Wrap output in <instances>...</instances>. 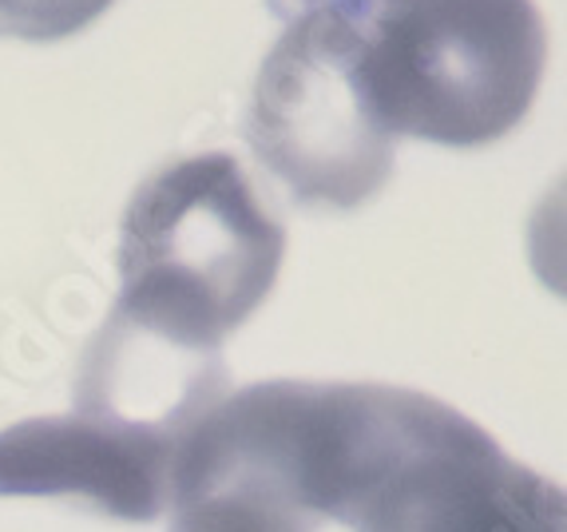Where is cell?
<instances>
[{
    "instance_id": "1",
    "label": "cell",
    "mask_w": 567,
    "mask_h": 532,
    "mask_svg": "<svg viewBox=\"0 0 567 532\" xmlns=\"http://www.w3.org/2000/svg\"><path fill=\"white\" fill-rule=\"evenodd\" d=\"M322 516L353 532H567L556 481L461 409L381 381H333Z\"/></svg>"
},
{
    "instance_id": "2",
    "label": "cell",
    "mask_w": 567,
    "mask_h": 532,
    "mask_svg": "<svg viewBox=\"0 0 567 532\" xmlns=\"http://www.w3.org/2000/svg\"><path fill=\"white\" fill-rule=\"evenodd\" d=\"M286 227L230 152L187 155L135 187L120 223V306L223 350L282 270Z\"/></svg>"
},
{
    "instance_id": "3",
    "label": "cell",
    "mask_w": 567,
    "mask_h": 532,
    "mask_svg": "<svg viewBox=\"0 0 567 532\" xmlns=\"http://www.w3.org/2000/svg\"><path fill=\"white\" fill-rule=\"evenodd\" d=\"M548 64L532 0H378L361 68L381 124L441 147H484L528 115Z\"/></svg>"
},
{
    "instance_id": "4",
    "label": "cell",
    "mask_w": 567,
    "mask_h": 532,
    "mask_svg": "<svg viewBox=\"0 0 567 532\" xmlns=\"http://www.w3.org/2000/svg\"><path fill=\"white\" fill-rule=\"evenodd\" d=\"M243 135L306 211H353L393 175V132L369 100L361 29L333 12L290 20L262 60Z\"/></svg>"
},
{
    "instance_id": "5",
    "label": "cell",
    "mask_w": 567,
    "mask_h": 532,
    "mask_svg": "<svg viewBox=\"0 0 567 532\" xmlns=\"http://www.w3.org/2000/svg\"><path fill=\"white\" fill-rule=\"evenodd\" d=\"M179 446L112 421L60 413L0 429V497H68L100 516L147 524L171 504Z\"/></svg>"
},
{
    "instance_id": "6",
    "label": "cell",
    "mask_w": 567,
    "mask_h": 532,
    "mask_svg": "<svg viewBox=\"0 0 567 532\" xmlns=\"http://www.w3.org/2000/svg\"><path fill=\"white\" fill-rule=\"evenodd\" d=\"M223 398V350L171 338L112 306L107 323L84 350L72 413L183 449L190 429Z\"/></svg>"
},
{
    "instance_id": "7",
    "label": "cell",
    "mask_w": 567,
    "mask_h": 532,
    "mask_svg": "<svg viewBox=\"0 0 567 532\" xmlns=\"http://www.w3.org/2000/svg\"><path fill=\"white\" fill-rule=\"evenodd\" d=\"M115 0H0V37L12 40H64L100 20Z\"/></svg>"
},
{
    "instance_id": "8",
    "label": "cell",
    "mask_w": 567,
    "mask_h": 532,
    "mask_svg": "<svg viewBox=\"0 0 567 532\" xmlns=\"http://www.w3.org/2000/svg\"><path fill=\"white\" fill-rule=\"evenodd\" d=\"M266 4L282 20H298V17H306V12H333V17L350 20V24L361 29L378 0H266Z\"/></svg>"
}]
</instances>
